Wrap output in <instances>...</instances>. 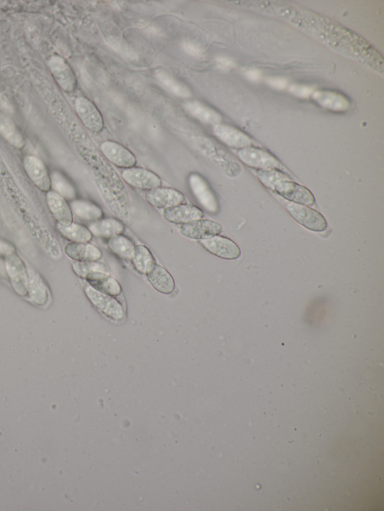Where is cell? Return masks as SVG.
Returning a JSON list of instances; mask_svg holds the SVG:
<instances>
[{
  "mask_svg": "<svg viewBox=\"0 0 384 511\" xmlns=\"http://www.w3.org/2000/svg\"><path fill=\"white\" fill-rule=\"evenodd\" d=\"M193 142L197 149L227 176L236 177L241 173L242 169L239 163L215 142L200 136L194 137Z\"/></svg>",
  "mask_w": 384,
  "mask_h": 511,
  "instance_id": "cell-1",
  "label": "cell"
},
{
  "mask_svg": "<svg viewBox=\"0 0 384 511\" xmlns=\"http://www.w3.org/2000/svg\"><path fill=\"white\" fill-rule=\"evenodd\" d=\"M291 217L305 228L314 232H323L327 223L318 211L306 206L289 202L284 205Z\"/></svg>",
  "mask_w": 384,
  "mask_h": 511,
  "instance_id": "cell-2",
  "label": "cell"
},
{
  "mask_svg": "<svg viewBox=\"0 0 384 511\" xmlns=\"http://www.w3.org/2000/svg\"><path fill=\"white\" fill-rule=\"evenodd\" d=\"M90 302L103 315L110 319L121 320L125 317V312L121 304L111 295L98 291L92 286L85 288Z\"/></svg>",
  "mask_w": 384,
  "mask_h": 511,
  "instance_id": "cell-3",
  "label": "cell"
},
{
  "mask_svg": "<svg viewBox=\"0 0 384 511\" xmlns=\"http://www.w3.org/2000/svg\"><path fill=\"white\" fill-rule=\"evenodd\" d=\"M239 160L246 165L259 170L279 169L282 172L284 167L271 154L254 147L239 149L237 152Z\"/></svg>",
  "mask_w": 384,
  "mask_h": 511,
  "instance_id": "cell-4",
  "label": "cell"
},
{
  "mask_svg": "<svg viewBox=\"0 0 384 511\" xmlns=\"http://www.w3.org/2000/svg\"><path fill=\"white\" fill-rule=\"evenodd\" d=\"M8 278L16 292L22 296L28 295L29 288V275L22 260L16 253L6 258Z\"/></svg>",
  "mask_w": 384,
  "mask_h": 511,
  "instance_id": "cell-5",
  "label": "cell"
},
{
  "mask_svg": "<svg viewBox=\"0 0 384 511\" xmlns=\"http://www.w3.org/2000/svg\"><path fill=\"white\" fill-rule=\"evenodd\" d=\"M189 184L199 204L208 212L215 214L219 211V203L207 181L200 175L192 174L189 177Z\"/></svg>",
  "mask_w": 384,
  "mask_h": 511,
  "instance_id": "cell-6",
  "label": "cell"
},
{
  "mask_svg": "<svg viewBox=\"0 0 384 511\" xmlns=\"http://www.w3.org/2000/svg\"><path fill=\"white\" fill-rule=\"evenodd\" d=\"M122 177L130 186L141 190L151 191L162 186L161 179L144 168L133 167L125 169Z\"/></svg>",
  "mask_w": 384,
  "mask_h": 511,
  "instance_id": "cell-7",
  "label": "cell"
},
{
  "mask_svg": "<svg viewBox=\"0 0 384 511\" xmlns=\"http://www.w3.org/2000/svg\"><path fill=\"white\" fill-rule=\"evenodd\" d=\"M75 107L78 117L87 129L94 133L103 130L104 120L101 112L88 98H77Z\"/></svg>",
  "mask_w": 384,
  "mask_h": 511,
  "instance_id": "cell-8",
  "label": "cell"
},
{
  "mask_svg": "<svg viewBox=\"0 0 384 511\" xmlns=\"http://www.w3.org/2000/svg\"><path fill=\"white\" fill-rule=\"evenodd\" d=\"M51 73L59 86L66 93H73L77 80L73 70L60 56H53L48 62Z\"/></svg>",
  "mask_w": 384,
  "mask_h": 511,
  "instance_id": "cell-9",
  "label": "cell"
},
{
  "mask_svg": "<svg viewBox=\"0 0 384 511\" xmlns=\"http://www.w3.org/2000/svg\"><path fill=\"white\" fill-rule=\"evenodd\" d=\"M274 191L291 203L306 206L316 204L314 195L308 189L293 181L279 182L275 186Z\"/></svg>",
  "mask_w": 384,
  "mask_h": 511,
  "instance_id": "cell-10",
  "label": "cell"
},
{
  "mask_svg": "<svg viewBox=\"0 0 384 511\" xmlns=\"http://www.w3.org/2000/svg\"><path fill=\"white\" fill-rule=\"evenodd\" d=\"M202 246L209 253L225 260H237L241 251L232 240L221 236L202 239Z\"/></svg>",
  "mask_w": 384,
  "mask_h": 511,
  "instance_id": "cell-11",
  "label": "cell"
},
{
  "mask_svg": "<svg viewBox=\"0 0 384 511\" xmlns=\"http://www.w3.org/2000/svg\"><path fill=\"white\" fill-rule=\"evenodd\" d=\"M25 172L35 186L40 191L48 192L51 189V175L48 170L39 159L33 155H28L24 160Z\"/></svg>",
  "mask_w": 384,
  "mask_h": 511,
  "instance_id": "cell-12",
  "label": "cell"
},
{
  "mask_svg": "<svg viewBox=\"0 0 384 511\" xmlns=\"http://www.w3.org/2000/svg\"><path fill=\"white\" fill-rule=\"evenodd\" d=\"M222 231V226L210 220H197L182 224L180 233L192 239H204L219 235Z\"/></svg>",
  "mask_w": 384,
  "mask_h": 511,
  "instance_id": "cell-13",
  "label": "cell"
},
{
  "mask_svg": "<svg viewBox=\"0 0 384 511\" xmlns=\"http://www.w3.org/2000/svg\"><path fill=\"white\" fill-rule=\"evenodd\" d=\"M101 150L105 157L115 166L128 169L135 166L137 160L131 151L121 144L110 140L103 142Z\"/></svg>",
  "mask_w": 384,
  "mask_h": 511,
  "instance_id": "cell-14",
  "label": "cell"
},
{
  "mask_svg": "<svg viewBox=\"0 0 384 511\" xmlns=\"http://www.w3.org/2000/svg\"><path fill=\"white\" fill-rule=\"evenodd\" d=\"M213 133L223 144L232 148L242 149L252 144L248 135L230 125L221 123L213 126Z\"/></svg>",
  "mask_w": 384,
  "mask_h": 511,
  "instance_id": "cell-15",
  "label": "cell"
},
{
  "mask_svg": "<svg viewBox=\"0 0 384 511\" xmlns=\"http://www.w3.org/2000/svg\"><path fill=\"white\" fill-rule=\"evenodd\" d=\"M146 200L151 206L165 209L182 204L185 197L177 190L160 187L150 191L146 194Z\"/></svg>",
  "mask_w": 384,
  "mask_h": 511,
  "instance_id": "cell-16",
  "label": "cell"
},
{
  "mask_svg": "<svg viewBox=\"0 0 384 511\" xmlns=\"http://www.w3.org/2000/svg\"><path fill=\"white\" fill-rule=\"evenodd\" d=\"M163 216L170 223L184 224L202 219L204 216V212L202 209L194 206L182 204L174 207L165 209Z\"/></svg>",
  "mask_w": 384,
  "mask_h": 511,
  "instance_id": "cell-17",
  "label": "cell"
},
{
  "mask_svg": "<svg viewBox=\"0 0 384 511\" xmlns=\"http://www.w3.org/2000/svg\"><path fill=\"white\" fill-rule=\"evenodd\" d=\"M47 201L51 214L58 223L68 226L73 223L72 209L65 198L54 191H48Z\"/></svg>",
  "mask_w": 384,
  "mask_h": 511,
  "instance_id": "cell-18",
  "label": "cell"
},
{
  "mask_svg": "<svg viewBox=\"0 0 384 511\" xmlns=\"http://www.w3.org/2000/svg\"><path fill=\"white\" fill-rule=\"evenodd\" d=\"M65 253L70 258L80 262L98 261L103 257L100 249L88 243H69L65 248Z\"/></svg>",
  "mask_w": 384,
  "mask_h": 511,
  "instance_id": "cell-19",
  "label": "cell"
},
{
  "mask_svg": "<svg viewBox=\"0 0 384 511\" xmlns=\"http://www.w3.org/2000/svg\"><path fill=\"white\" fill-rule=\"evenodd\" d=\"M183 108L191 117L204 124L215 126L222 122V117L217 111L201 102H187Z\"/></svg>",
  "mask_w": 384,
  "mask_h": 511,
  "instance_id": "cell-20",
  "label": "cell"
},
{
  "mask_svg": "<svg viewBox=\"0 0 384 511\" xmlns=\"http://www.w3.org/2000/svg\"><path fill=\"white\" fill-rule=\"evenodd\" d=\"M88 229L93 236L110 238L121 235L124 231V225L116 218H107L90 223Z\"/></svg>",
  "mask_w": 384,
  "mask_h": 511,
  "instance_id": "cell-21",
  "label": "cell"
},
{
  "mask_svg": "<svg viewBox=\"0 0 384 511\" xmlns=\"http://www.w3.org/2000/svg\"><path fill=\"white\" fill-rule=\"evenodd\" d=\"M311 97L319 105L333 111H346L350 106L344 95L333 92L317 91L312 93Z\"/></svg>",
  "mask_w": 384,
  "mask_h": 511,
  "instance_id": "cell-22",
  "label": "cell"
},
{
  "mask_svg": "<svg viewBox=\"0 0 384 511\" xmlns=\"http://www.w3.org/2000/svg\"><path fill=\"white\" fill-rule=\"evenodd\" d=\"M147 276L150 285L158 292L170 294L175 290V280L162 266L155 264Z\"/></svg>",
  "mask_w": 384,
  "mask_h": 511,
  "instance_id": "cell-23",
  "label": "cell"
},
{
  "mask_svg": "<svg viewBox=\"0 0 384 511\" xmlns=\"http://www.w3.org/2000/svg\"><path fill=\"white\" fill-rule=\"evenodd\" d=\"M85 279L88 281L93 288L108 295H119L122 292L120 283L107 273H93Z\"/></svg>",
  "mask_w": 384,
  "mask_h": 511,
  "instance_id": "cell-24",
  "label": "cell"
},
{
  "mask_svg": "<svg viewBox=\"0 0 384 511\" xmlns=\"http://www.w3.org/2000/svg\"><path fill=\"white\" fill-rule=\"evenodd\" d=\"M71 209L81 220L94 222L103 218V211L95 204L82 200H74L70 204Z\"/></svg>",
  "mask_w": 384,
  "mask_h": 511,
  "instance_id": "cell-25",
  "label": "cell"
},
{
  "mask_svg": "<svg viewBox=\"0 0 384 511\" xmlns=\"http://www.w3.org/2000/svg\"><path fill=\"white\" fill-rule=\"evenodd\" d=\"M27 271L29 275L28 294H29L30 299L38 305H46L48 297V290L46 283L32 268H28Z\"/></svg>",
  "mask_w": 384,
  "mask_h": 511,
  "instance_id": "cell-26",
  "label": "cell"
},
{
  "mask_svg": "<svg viewBox=\"0 0 384 511\" xmlns=\"http://www.w3.org/2000/svg\"><path fill=\"white\" fill-rule=\"evenodd\" d=\"M0 134L16 148L22 149L25 145V140L16 125L3 112H0Z\"/></svg>",
  "mask_w": 384,
  "mask_h": 511,
  "instance_id": "cell-27",
  "label": "cell"
},
{
  "mask_svg": "<svg viewBox=\"0 0 384 511\" xmlns=\"http://www.w3.org/2000/svg\"><path fill=\"white\" fill-rule=\"evenodd\" d=\"M155 76L163 85V87L173 95L182 98H190L192 97V92L186 85L178 81L174 77L165 72V70H156Z\"/></svg>",
  "mask_w": 384,
  "mask_h": 511,
  "instance_id": "cell-28",
  "label": "cell"
},
{
  "mask_svg": "<svg viewBox=\"0 0 384 511\" xmlns=\"http://www.w3.org/2000/svg\"><path fill=\"white\" fill-rule=\"evenodd\" d=\"M56 228L63 237L73 243H87L93 238V234L89 229L78 223H73L68 226L58 223Z\"/></svg>",
  "mask_w": 384,
  "mask_h": 511,
  "instance_id": "cell-29",
  "label": "cell"
},
{
  "mask_svg": "<svg viewBox=\"0 0 384 511\" xmlns=\"http://www.w3.org/2000/svg\"><path fill=\"white\" fill-rule=\"evenodd\" d=\"M110 249L119 258L130 260L133 258L135 246L133 241L123 235L113 236L108 240Z\"/></svg>",
  "mask_w": 384,
  "mask_h": 511,
  "instance_id": "cell-30",
  "label": "cell"
},
{
  "mask_svg": "<svg viewBox=\"0 0 384 511\" xmlns=\"http://www.w3.org/2000/svg\"><path fill=\"white\" fill-rule=\"evenodd\" d=\"M132 260L136 270L141 274L147 275L155 265L152 254L144 246H135Z\"/></svg>",
  "mask_w": 384,
  "mask_h": 511,
  "instance_id": "cell-31",
  "label": "cell"
},
{
  "mask_svg": "<svg viewBox=\"0 0 384 511\" xmlns=\"http://www.w3.org/2000/svg\"><path fill=\"white\" fill-rule=\"evenodd\" d=\"M51 188L54 192L58 193L66 200L74 201L76 197V190L68 179L60 172H54L51 175Z\"/></svg>",
  "mask_w": 384,
  "mask_h": 511,
  "instance_id": "cell-32",
  "label": "cell"
},
{
  "mask_svg": "<svg viewBox=\"0 0 384 511\" xmlns=\"http://www.w3.org/2000/svg\"><path fill=\"white\" fill-rule=\"evenodd\" d=\"M258 179L266 189L274 191L277 184L284 181H292L291 178L279 169L258 170Z\"/></svg>",
  "mask_w": 384,
  "mask_h": 511,
  "instance_id": "cell-33",
  "label": "cell"
},
{
  "mask_svg": "<svg viewBox=\"0 0 384 511\" xmlns=\"http://www.w3.org/2000/svg\"><path fill=\"white\" fill-rule=\"evenodd\" d=\"M74 273L82 278H86L89 275L95 273H108V268L97 261H77L73 265Z\"/></svg>",
  "mask_w": 384,
  "mask_h": 511,
  "instance_id": "cell-34",
  "label": "cell"
},
{
  "mask_svg": "<svg viewBox=\"0 0 384 511\" xmlns=\"http://www.w3.org/2000/svg\"><path fill=\"white\" fill-rule=\"evenodd\" d=\"M291 93L299 97H308L313 93V90L308 87L295 86L291 88Z\"/></svg>",
  "mask_w": 384,
  "mask_h": 511,
  "instance_id": "cell-35",
  "label": "cell"
},
{
  "mask_svg": "<svg viewBox=\"0 0 384 511\" xmlns=\"http://www.w3.org/2000/svg\"><path fill=\"white\" fill-rule=\"evenodd\" d=\"M183 47L185 51L192 55H199L202 53V49L193 43V42H185Z\"/></svg>",
  "mask_w": 384,
  "mask_h": 511,
  "instance_id": "cell-36",
  "label": "cell"
},
{
  "mask_svg": "<svg viewBox=\"0 0 384 511\" xmlns=\"http://www.w3.org/2000/svg\"><path fill=\"white\" fill-rule=\"evenodd\" d=\"M13 253H15V248L6 241L0 240V256H5L6 258Z\"/></svg>",
  "mask_w": 384,
  "mask_h": 511,
  "instance_id": "cell-37",
  "label": "cell"
},
{
  "mask_svg": "<svg viewBox=\"0 0 384 511\" xmlns=\"http://www.w3.org/2000/svg\"><path fill=\"white\" fill-rule=\"evenodd\" d=\"M268 83L279 90L284 89L287 86V81L281 78H270L268 80Z\"/></svg>",
  "mask_w": 384,
  "mask_h": 511,
  "instance_id": "cell-38",
  "label": "cell"
},
{
  "mask_svg": "<svg viewBox=\"0 0 384 511\" xmlns=\"http://www.w3.org/2000/svg\"><path fill=\"white\" fill-rule=\"evenodd\" d=\"M217 61L222 68H231L234 65L231 60L224 58H219Z\"/></svg>",
  "mask_w": 384,
  "mask_h": 511,
  "instance_id": "cell-39",
  "label": "cell"
},
{
  "mask_svg": "<svg viewBox=\"0 0 384 511\" xmlns=\"http://www.w3.org/2000/svg\"><path fill=\"white\" fill-rule=\"evenodd\" d=\"M246 75L249 79L253 81H257L261 78V74L257 70H249Z\"/></svg>",
  "mask_w": 384,
  "mask_h": 511,
  "instance_id": "cell-40",
  "label": "cell"
},
{
  "mask_svg": "<svg viewBox=\"0 0 384 511\" xmlns=\"http://www.w3.org/2000/svg\"><path fill=\"white\" fill-rule=\"evenodd\" d=\"M0 277L4 278H8L6 260L2 258H0Z\"/></svg>",
  "mask_w": 384,
  "mask_h": 511,
  "instance_id": "cell-41",
  "label": "cell"
}]
</instances>
